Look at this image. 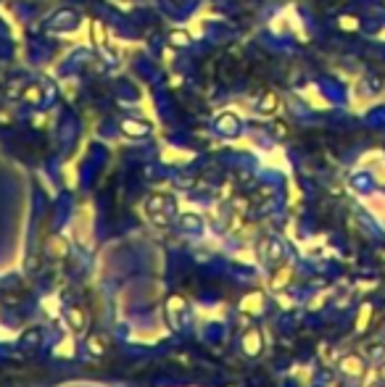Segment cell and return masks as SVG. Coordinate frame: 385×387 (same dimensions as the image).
Returning <instances> with one entry per match:
<instances>
[{"mask_svg":"<svg viewBox=\"0 0 385 387\" xmlns=\"http://www.w3.org/2000/svg\"><path fill=\"white\" fill-rule=\"evenodd\" d=\"M216 126H219V132H225V135H235L238 132V119L235 116H222L216 121Z\"/></svg>","mask_w":385,"mask_h":387,"instance_id":"2","label":"cell"},{"mask_svg":"<svg viewBox=\"0 0 385 387\" xmlns=\"http://www.w3.org/2000/svg\"><path fill=\"white\" fill-rule=\"evenodd\" d=\"M122 129L127 135H132V137H143V135H148V124H143V121H132V119H124L122 121Z\"/></svg>","mask_w":385,"mask_h":387,"instance_id":"1","label":"cell"},{"mask_svg":"<svg viewBox=\"0 0 385 387\" xmlns=\"http://www.w3.org/2000/svg\"><path fill=\"white\" fill-rule=\"evenodd\" d=\"M169 42L174 48H185V45L190 42V34L188 32H169Z\"/></svg>","mask_w":385,"mask_h":387,"instance_id":"3","label":"cell"}]
</instances>
